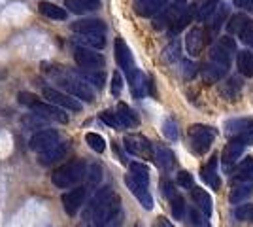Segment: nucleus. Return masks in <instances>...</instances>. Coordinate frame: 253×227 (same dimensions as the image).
I'll return each instance as SVG.
<instances>
[{"mask_svg":"<svg viewBox=\"0 0 253 227\" xmlns=\"http://www.w3.org/2000/svg\"><path fill=\"white\" fill-rule=\"evenodd\" d=\"M85 171H87V165L82 159H72V161L64 163L59 169L53 171L51 182L59 189L74 187L76 184H80L85 178Z\"/></svg>","mask_w":253,"mask_h":227,"instance_id":"nucleus-1","label":"nucleus"},{"mask_svg":"<svg viewBox=\"0 0 253 227\" xmlns=\"http://www.w3.org/2000/svg\"><path fill=\"white\" fill-rule=\"evenodd\" d=\"M217 136V129L204 123H195L187 129V146L195 155H204L211 148V142Z\"/></svg>","mask_w":253,"mask_h":227,"instance_id":"nucleus-2","label":"nucleus"},{"mask_svg":"<svg viewBox=\"0 0 253 227\" xmlns=\"http://www.w3.org/2000/svg\"><path fill=\"white\" fill-rule=\"evenodd\" d=\"M227 135H231L232 138L240 140L246 146H253V119H229L225 123Z\"/></svg>","mask_w":253,"mask_h":227,"instance_id":"nucleus-3","label":"nucleus"},{"mask_svg":"<svg viewBox=\"0 0 253 227\" xmlns=\"http://www.w3.org/2000/svg\"><path fill=\"white\" fill-rule=\"evenodd\" d=\"M74 61L76 65L85 68V70H100L106 65V59L102 55L96 53L91 47H84V45L74 47Z\"/></svg>","mask_w":253,"mask_h":227,"instance_id":"nucleus-4","label":"nucleus"},{"mask_svg":"<svg viewBox=\"0 0 253 227\" xmlns=\"http://www.w3.org/2000/svg\"><path fill=\"white\" fill-rule=\"evenodd\" d=\"M234 51H236V44H234V40H232L231 36H221V38L217 40V44L211 47L210 61L229 68V65H231V57Z\"/></svg>","mask_w":253,"mask_h":227,"instance_id":"nucleus-5","label":"nucleus"},{"mask_svg":"<svg viewBox=\"0 0 253 227\" xmlns=\"http://www.w3.org/2000/svg\"><path fill=\"white\" fill-rule=\"evenodd\" d=\"M123 144H125V150L136 157L151 159V155H153V144L144 135H126Z\"/></svg>","mask_w":253,"mask_h":227,"instance_id":"nucleus-6","label":"nucleus"},{"mask_svg":"<svg viewBox=\"0 0 253 227\" xmlns=\"http://www.w3.org/2000/svg\"><path fill=\"white\" fill-rule=\"evenodd\" d=\"M43 98L47 102H51L59 108H66L72 110V112H82V102H78L72 95H66V93H61L59 89H53V87H43Z\"/></svg>","mask_w":253,"mask_h":227,"instance_id":"nucleus-7","label":"nucleus"},{"mask_svg":"<svg viewBox=\"0 0 253 227\" xmlns=\"http://www.w3.org/2000/svg\"><path fill=\"white\" fill-rule=\"evenodd\" d=\"M61 142V135L57 133V131L53 129H42L38 131L36 135H32L31 136V150L38 151V153H42V151H47L51 150L55 144H59Z\"/></svg>","mask_w":253,"mask_h":227,"instance_id":"nucleus-8","label":"nucleus"},{"mask_svg":"<svg viewBox=\"0 0 253 227\" xmlns=\"http://www.w3.org/2000/svg\"><path fill=\"white\" fill-rule=\"evenodd\" d=\"M114 49H116V61L119 68L126 74V78L136 72V66H134V59H132V53L128 49V45L125 44L123 38H116V44H114Z\"/></svg>","mask_w":253,"mask_h":227,"instance_id":"nucleus-9","label":"nucleus"},{"mask_svg":"<svg viewBox=\"0 0 253 227\" xmlns=\"http://www.w3.org/2000/svg\"><path fill=\"white\" fill-rule=\"evenodd\" d=\"M32 112L42 119H49V121H57V123H68V114L63 108L55 106L51 102H38L32 106Z\"/></svg>","mask_w":253,"mask_h":227,"instance_id":"nucleus-10","label":"nucleus"},{"mask_svg":"<svg viewBox=\"0 0 253 227\" xmlns=\"http://www.w3.org/2000/svg\"><path fill=\"white\" fill-rule=\"evenodd\" d=\"M63 87L76 98H82L85 102H93L95 100V93L93 89L85 84L82 78H68L63 80Z\"/></svg>","mask_w":253,"mask_h":227,"instance_id":"nucleus-11","label":"nucleus"},{"mask_svg":"<svg viewBox=\"0 0 253 227\" xmlns=\"http://www.w3.org/2000/svg\"><path fill=\"white\" fill-rule=\"evenodd\" d=\"M242 153H244V144L240 140L231 138V140L227 142V146L223 148V153H221L223 171H225V173H231L232 167L236 165V161L242 157Z\"/></svg>","mask_w":253,"mask_h":227,"instance_id":"nucleus-12","label":"nucleus"},{"mask_svg":"<svg viewBox=\"0 0 253 227\" xmlns=\"http://www.w3.org/2000/svg\"><path fill=\"white\" fill-rule=\"evenodd\" d=\"M208 42V34L202 27H193L185 38V49L191 57H199L204 49V45Z\"/></svg>","mask_w":253,"mask_h":227,"instance_id":"nucleus-13","label":"nucleus"},{"mask_svg":"<svg viewBox=\"0 0 253 227\" xmlns=\"http://www.w3.org/2000/svg\"><path fill=\"white\" fill-rule=\"evenodd\" d=\"M187 6H189V4H187L185 0H176V2H172V6H167V8H163V10L159 11L161 17L155 19L153 27H155V29H163L165 25H170L172 21H176L179 15L185 11Z\"/></svg>","mask_w":253,"mask_h":227,"instance_id":"nucleus-14","label":"nucleus"},{"mask_svg":"<svg viewBox=\"0 0 253 227\" xmlns=\"http://www.w3.org/2000/svg\"><path fill=\"white\" fill-rule=\"evenodd\" d=\"M85 195H87V187L85 185H78L76 189H70L68 193L63 195V206L68 216H76L78 214V210L84 205Z\"/></svg>","mask_w":253,"mask_h":227,"instance_id":"nucleus-15","label":"nucleus"},{"mask_svg":"<svg viewBox=\"0 0 253 227\" xmlns=\"http://www.w3.org/2000/svg\"><path fill=\"white\" fill-rule=\"evenodd\" d=\"M151 159L155 161L161 171H165V173H170L174 167H176V155L172 153L170 148H167L165 144H153V155H151Z\"/></svg>","mask_w":253,"mask_h":227,"instance_id":"nucleus-16","label":"nucleus"},{"mask_svg":"<svg viewBox=\"0 0 253 227\" xmlns=\"http://www.w3.org/2000/svg\"><path fill=\"white\" fill-rule=\"evenodd\" d=\"M125 184H126V187L130 189V193L138 199V203L144 206L146 210H151V208H153V197H151V193H149L148 185H144V184H140V182H136V180H132L130 176H125Z\"/></svg>","mask_w":253,"mask_h":227,"instance_id":"nucleus-17","label":"nucleus"},{"mask_svg":"<svg viewBox=\"0 0 253 227\" xmlns=\"http://www.w3.org/2000/svg\"><path fill=\"white\" fill-rule=\"evenodd\" d=\"M219 8H215V10L211 11V17H208L206 19V27H204V31H206V34H208V40L210 38H213L215 34L219 33V29H221L223 21L227 19V15H229V10H227V6L225 4H217Z\"/></svg>","mask_w":253,"mask_h":227,"instance_id":"nucleus-18","label":"nucleus"},{"mask_svg":"<svg viewBox=\"0 0 253 227\" xmlns=\"http://www.w3.org/2000/svg\"><path fill=\"white\" fill-rule=\"evenodd\" d=\"M76 34H104L106 23L100 19H80L70 25Z\"/></svg>","mask_w":253,"mask_h":227,"instance_id":"nucleus-19","label":"nucleus"},{"mask_svg":"<svg viewBox=\"0 0 253 227\" xmlns=\"http://www.w3.org/2000/svg\"><path fill=\"white\" fill-rule=\"evenodd\" d=\"M191 197H193V201H195V205L201 208V212L204 216H211V208H213V203H211V197L208 195L206 189H202V187H191Z\"/></svg>","mask_w":253,"mask_h":227,"instance_id":"nucleus-20","label":"nucleus"},{"mask_svg":"<svg viewBox=\"0 0 253 227\" xmlns=\"http://www.w3.org/2000/svg\"><path fill=\"white\" fill-rule=\"evenodd\" d=\"M170 0H140L136 4V13L142 17H151V15H157L163 8L169 6Z\"/></svg>","mask_w":253,"mask_h":227,"instance_id":"nucleus-21","label":"nucleus"},{"mask_svg":"<svg viewBox=\"0 0 253 227\" xmlns=\"http://www.w3.org/2000/svg\"><path fill=\"white\" fill-rule=\"evenodd\" d=\"M227 70H229L227 66L208 61V63L201 68V76L208 82V84H215V82H221L223 78L227 76Z\"/></svg>","mask_w":253,"mask_h":227,"instance_id":"nucleus-22","label":"nucleus"},{"mask_svg":"<svg viewBox=\"0 0 253 227\" xmlns=\"http://www.w3.org/2000/svg\"><path fill=\"white\" fill-rule=\"evenodd\" d=\"M201 176H202V180L208 185H211L213 189H219L221 182H219V178H217V155H211L210 161L202 167Z\"/></svg>","mask_w":253,"mask_h":227,"instance_id":"nucleus-23","label":"nucleus"},{"mask_svg":"<svg viewBox=\"0 0 253 227\" xmlns=\"http://www.w3.org/2000/svg\"><path fill=\"white\" fill-rule=\"evenodd\" d=\"M66 151H68V142H59V144H55L51 150L47 151H42L40 153V157H38V161L40 165H53V163H57L59 159H63L64 155H66Z\"/></svg>","mask_w":253,"mask_h":227,"instance_id":"nucleus-24","label":"nucleus"},{"mask_svg":"<svg viewBox=\"0 0 253 227\" xmlns=\"http://www.w3.org/2000/svg\"><path fill=\"white\" fill-rule=\"evenodd\" d=\"M117 119H119V123H121V127H126V129H130V127H138V123H140V119L138 116L134 114V110L130 108V106H126L125 102H119L117 104Z\"/></svg>","mask_w":253,"mask_h":227,"instance_id":"nucleus-25","label":"nucleus"},{"mask_svg":"<svg viewBox=\"0 0 253 227\" xmlns=\"http://www.w3.org/2000/svg\"><path fill=\"white\" fill-rule=\"evenodd\" d=\"M64 8L72 13H89L100 8V0H64Z\"/></svg>","mask_w":253,"mask_h":227,"instance_id":"nucleus-26","label":"nucleus"},{"mask_svg":"<svg viewBox=\"0 0 253 227\" xmlns=\"http://www.w3.org/2000/svg\"><path fill=\"white\" fill-rule=\"evenodd\" d=\"M252 195L253 184H250V182H236V185L232 187L231 195H229V201H231V205H240L248 197H252Z\"/></svg>","mask_w":253,"mask_h":227,"instance_id":"nucleus-27","label":"nucleus"},{"mask_svg":"<svg viewBox=\"0 0 253 227\" xmlns=\"http://www.w3.org/2000/svg\"><path fill=\"white\" fill-rule=\"evenodd\" d=\"M38 11H40L42 15H45V17L53 19V21H64L66 15H68V11L64 10V8L53 4V2H40V4H38Z\"/></svg>","mask_w":253,"mask_h":227,"instance_id":"nucleus-28","label":"nucleus"},{"mask_svg":"<svg viewBox=\"0 0 253 227\" xmlns=\"http://www.w3.org/2000/svg\"><path fill=\"white\" fill-rule=\"evenodd\" d=\"M232 180L234 182H250V184H253V157L244 159L236 167V171L232 173Z\"/></svg>","mask_w":253,"mask_h":227,"instance_id":"nucleus-29","label":"nucleus"},{"mask_svg":"<svg viewBox=\"0 0 253 227\" xmlns=\"http://www.w3.org/2000/svg\"><path fill=\"white\" fill-rule=\"evenodd\" d=\"M236 66L240 70V74L246 76V78H252L253 76V53L244 49V51H238L236 55Z\"/></svg>","mask_w":253,"mask_h":227,"instance_id":"nucleus-30","label":"nucleus"},{"mask_svg":"<svg viewBox=\"0 0 253 227\" xmlns=\"http://www.w3.org/2000/svg\"><path fill=\"white\" fill-rule=\"evenodd\" d=\"M195 10H197L195 6H187V8H185V11H183V13L179 15L178 19H176V21H172L169 25V27H170V33H172V34H178L179 31H183V29H185V27H187V25L191 23V19L195 17Z\"/></svg>","mask_w":253,"mask_h":227,"instance_id":"nucleus-31","label":"nucleus"},{"mask_svg":"<svg viewBox=\"0 0 253 227\" xmlns=\"http://www.w3.org/2000/svg\"><path fill=\"white\" fill-rule=\"evenodd\" d=\"M78 42L91 49H102L106 45L104 34H78Z\"/></svg>","mask_w":253,"mask_h":227,"instance_id":"nucleus-32","label":"nucleus"},{"mask_svg":"<svg viewBox=\"0 0 253 227\" xmlns=\"http://www.w3.org/2000/svg\"><path fill=\"white\" fill-rule=\"evenodd\" d=\"M128 169H130V178L132 180H136L140 184L144 185H149V169L144 165V163H130L128 165Z\"/></svg>","mask_w":253,"mask_h":227,"instance_id":"nucleus-33","label":"nucleus"},{"mask_svg":"<svg viewBox=\"0 0 253 227\" xmlns=\"http://www.w3.org/2000/svg\"><path fill=\"white\" fill-rule=\"evenodd\" d=\"M240 89H242V82H240V78H229L225 84H221V95L225 98L232 100V98L238 97Z\"/></svg>","mask_w":253,"mask_h":227,"instance_id":"nucleus-34","label":"nucleus"},{"mask_svg":"<svg viewBox=\"0 0 253 227\" xmlns=\"http://www.w3.org/2000/svg\"><path fill=\"white\" fill-rule=\"evenodd\" d=\"M167 201H169L170 210H172V216L176 220H183V216H185V201H183V197L179 193H174Z\"/></svg>","mask_w":253,"mask_h":227,"instance_id":"nucleus-35","label":"nucleus"},{"mask_svg":"<svg viewBox=\"0 0 253 227\" xmlns=\"http://www.w3.org/2000/svg\"><path fill=\"white\" fill-rule=\"evenodd\" d=\"M128 82H130L132 95H134V97H142V95L146 93V87L149 86V84H146V80H144V76H142L140 70H136L134 74L130 76V78H128Z\"/></svg>","mask_w":253,"mask_h":227,"instance_id":"nucleus-36","label":"nucleus"},{"mask_svg":"<svg viewBox=\"0 0 253 227\" xmlns=\"http://www.w3.org/2000/svg\"><path fill=\"white\" fill-rule=\"evenodd\" d=\"M85 178H87V185H85L87 189L98 185V182L102 180V167H100V165H96V163H93L91 167H87V171H85Z\"/></svg>","mask_w":253,"mask_h":227,"instance_id":"nucleus-37","label":"nucleus"},{"mask_svg":"<svg viewBox=\"0 0 253 227\" xmlns=\"http://www.w3.org/2000/svg\"><path fill=\"white\" fill-rule=\"evenodd\" d=\"M80 76H82L84 82H91L96 89L104 87V84H106V76L102 74L100 70H85V72H82Z\"/></svg>","mask_w":253,"mask_h":227,"instance_id":"nucleus-38","label":"nucleus"},{"mask_svg":"<svg viewBox=\"0 0 253 227\" xmlns=\"http://www.w3.org/2000/svg\"><path fill=\"white\" fill-rule=\"evenodd\" d=\"M246 21H248V17H246L244 13H236V15L229 17V21H227V31L231 34H236V36H238V33L242 31V27L246 25Z\"/></svg>","mask_w":253,"mask_h":227,"instance_id":"nucleus-39","label":"nucleus"},{"mask_svg":"<svg viewBox=\"0 0 253 227\" xmlns=\"http://www.w3.org/2000/svg\"><path fill=\"white\" fill-rule=\"evenodd\" d=\"M85 142H87L89 148L93 151H96V153H102V151L106 150L104 138H102L100 135H96V133H87V135H85Z\"/></svg>","mask_w":253,"mask_h":227,"instance_id":"nucleus-40","label":"nucleus"},{"mask_svg":"<svg viewBox=\"0 0 253 227\" xmlns=\"http://www.w3.org/2000/svg\"><path fill=\"white\" fill-rule=\"evenodd\" d=\"M163 135L169 138V140L176 142L179 138V131H178V123L174 121L172 118L165 119V123H163Z\"/></svg>","mask_w":253,"mask_h":227,"instance_id":"nucleus-41","label":"nucleus"},{"mask_svg":"<svg viewBox=\"0 0 253 227\" xmlns=\"http://www.w3.org/2000/svg\"><path fill=\"white\" fill-rule=\"evenodd\" d=\"M234 218L240 220V222H248V224H253V205H240L236 210H234Z\"/></svg>","mask_w":253,"mask_h":227,"instance_id":"nucleus-42","label":"nucleus"},{"mask_svg":"<svg viewBox=\"0 0 253 227\" xmlns=\"http://www.w3.org/2000/svg\"><path fill=\"white\" fill-rule=\"evenodd\" d=\"M189 222L193 227H210L208 216H204L201 210H195V208L189 210Z\"/></svg>","mask_w":253,"mask_h":227,"instance_id":"nucleus-43","label":"nucleus"},{"mask_svg":"<svg viewBox=\"0 0 253 227\" xmlns=\"http://www.w3.org/2000/svg\"><path fill=\"white\" fill-rule=\"evenodd\" d=\"M217 4H219L217 0H210V2L202 4L201 8H199V11H197V19H199V21H206L211 15V11L217 8Z\"/></svg>","mask_w":253,"mask_h":227,"instance_id":"nucleus-44","label":"nucleus"},{"mask_svg":"<svg viewBox=\"0 0 253 227\" xmlns=\"http://www.w3.org/2000/svg\"><path fill=\"white\" fill-rule=\"evenodd\" d=\"M238 38H240L242 42L250 44V45L253 44V21L252 19H248V21H246V25L242 27V31L238 33Z\"/></svg>","mask_w":253,"mask_h":227,"instance_id":"nucleus-45","label":"nucleus"},{"mask_svg":"<svg viewBox=\"0 0 253 227\" xmlns=\"http://www.w3.org/2000/svg\"><path fill=\"white\" fill-rule=\"evenodd\" d=\"M100 119L104 121L106 125H110L112 129H119V127H121V123H119V119H117L116 112H112V110H104V112L100 114Z\"/></svg>","mask_w":253,"mask_h":227,"instance_id":"nucleus-46","label":"nucleus"},{"mask_svg":"<svg viewBox=\"0 0 253 227\" xmlns=\"http://www.w3.org/2000/svg\"><path fill=\"white\" fill-rule=\"evenodd\" d=\"M121 89H123V78H121L119 72H114V76H112V95L119 97L121 95Z\"/></svg>","mask_w":253,"mask_h":227,"instance_id":"nucleus-47","label":"nucleus"},{"mask_svg":"<svg viewBox=\"0 0 253 227\" xmlns=\"http://www.w3.org/2000/svg\"><path fill=\"white\" fill-rule=\"evenodd\" d=\"M19 102L25 104V106H34V104H38L40 102V98L36 97V95H32V93H27V91H21L19 93Z\"/></svg>","mask_w":253,"mask_h":227,"instance_id":"nucleus-48","label":"nucleus"},{"mask_svg":"<svg viewBox=\"0 0 253 227\" xmlns=\"http://www.w3.org/2000/svg\"><path fill=\"white\" fill-rule=\"evenodd\" d=\"M178 185H181V187H193V174L189 171H179Z\"/></svg>","mask_w":253,"mask_h":227,"instance_id":"nucleus-49","label":"nucleus"},{"mask_svg":"<svg viewBox=\"0 0 253 227\" xmlns=\"http://www.w3.org/2000/svg\"><path fill=\"white\" fill-rule=\"evenodd\" d=\"M236 8H240L244 11H253V0H232Z\"/></svg>","mask_w":253,"mask_h":227,"instance_id":"nucleus-50","label":"nucleus"},{"mask_svg":"<svg viewBox=\"0 0 253 227\" xmlns=\"http://www.w3.org/2000/svg\"><path fill=\"white\" fill-rule=\"evenodd\" d=\"M183 68H185V70H183V76H185V78H191V76L195 74V65L189 63V61L183 63Z\"/></svg>","mask_w":253,"mask_h":227,"instance_id":"nucleus-51","label":"nucleus"},{"mask_svg":"<svg viewBox=\"0 0 253 227\" xmlns=\"http://www.w3.org/2000/svg\"><path fill=\"white\" fill-rule=\"evenodd\" d=\"M153 227H174V226H172V224H170V222L165 216H159L157 220H155Z\"/></svg>","mask_w":253,"mask_h":227,"instance_id":"nucleus-52","label":"nucleus"},{"mask_svg":"<svg viewBox=\"0 0 253 227\" xmlns=\"http://www.w3.org/2000/svg\"><path fill=\"white\" fill-rule=\"evenodd\" d=\"M252 45H253V44H252Z\"/></svg>","mask_w":253,"mask_h":227,"instance_id":"nucleus-53","label":"nucleus"}]
</instances>
